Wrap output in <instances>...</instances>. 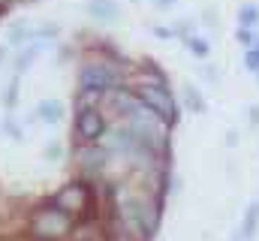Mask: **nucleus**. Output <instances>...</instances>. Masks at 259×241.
<instances>
[{
    "label": "nucleus",
    "instance_id": "nucleus-1",
    "mask_svg": "<svg viewBox=\"0 0 259 241\" xmlns=\"http://www.w3.org/2000/svg\"><path fill=\"white\" fill-rule=\"evenodd\" d=\"M118 217L130 226V232L139 235L142 241L151 238V235L157 232V205H154L148 196H136V193L121 196V202H118Z\"/></svg>",
    "mask_w": 259,
    "mask_h": 241
},
{
    "label": "nucleus",
    "instance_id": "nucleus-2",
    "mask_svg": "<svg viewBox=\"0 0 259 241\" xmlns=\"http://www.w3.org/2000/svg\"><path fill=\"white\" fill-rule=\"evenodd\" d=\"M72 226H75V217L69 211H64L61 205H55V202L42 205L30 217V235L36 241H61L72 232Z\"/></svg>",
    "mask_w": 259,
    "mask_h": 241
},
{
    "label": "nucleus",
    "instance_id": "nucleus-3",
    "mask_svg": "<svg viewBox=\"0 0 259 241\" xmlns=\"http://www.w3.org/2000/svg\"><path fill=\"white\" fill-rule=\"evenodd\" d=\"M136 94H139L142 106H148L151 112H157V115L166 120L169 127H175V124H178V103H175L172 91H169L163 82H148V85H142Z\"/></svg>",
    "mask_w": 259,
    "mask_h": 241
},
{
    "label": "nucleus",
    "instance_id": "nucleus-4",
    "mask_svg": "<svg viewBox=\"0 0 259 241\" xmlns=\"http://www.w3.org/2000/svg\"><path fill=\"white\" fill-rule=\"evenodd\" d=\"M121 75L112 63H84L78 69V91H94V94H106V91H118Z\"/></svg>",
    "mask_w": 259,
    "mask_h": 241
},
{
    "label": "nucleus",
    "instance_id": "nucleus-5",
    "mask_svg": "<svg viewBox=\"0 0 259 241\" xmlns=\"http://www.w3.org/2000/svg\"><path fill=\"white\" fill-rule=\"evenodd\" d=\"M106 133H109V124H106V118H103L100 109H94V106H78V115H75V136H78L84 145L100 142Z\"/></svg>",
    "mask_w": 259,
    "mask_h": 241
},
{
    "label": "nucleus",
    "instance_id": "nucleus-6",
    "mask_svg": "<svg viewBox=\"0 0 259 241\" xmlns=\"http://www.w3.org/2000/svg\"><path fill=\"white\" fill-rule=\"evenodd\" d=\"M55 205H61L64 211H69L75 220H78V214H84V208H88V202H91V193H88V184H81V181H72V184H66L64 190L52 199Z\"/></svg>",
    "mask_w": 259,
    "mask_h": 241
},
{
    "label": "nucleus",
    "instance_id": "nucleus-7",
    "mask_svg": "<svg viewBox=\"0 0 259 241\" xmlns=\"http://www.w3.org/2000/svg\"><path fill=\"white\" fill-rule=\"evenodd\" d=\"M88 12H91V18H97L103 24H112V21L121 18V6L115 0H91L88 3Z\"/></svg>",
    "mask_w": 259,
    "mask_h": 241
},
{
    "label": "nucleus",
    "instance_id": "nucleus-8",
    "mask_svg": "<svg viewBox=\"0 0 259 241\" xmlns=\"http://www.w3.org/2000/svg\"><path fill=\"white\" fill-rule=\"evenodd\" d=\"M36 115L42 118V124H61V118H64V106H61L58 100H42V103L36 106Z\"/></svg>",
    "mask_w": 259,
    "mask_h": 241
},
{
    "label": "nucleus",
    "instance_id": "nucleus-9",
    "mask_svg": "<svg viewBox=\"0 0 259 241\" xmlns=\"http://www.w3.org/2000/svg\"><path fill=\"white\" fill-rule=\"evenodd\" d=\"M256 226H259V199H256V202H250V205H247V211H244L241 238H244V241H253V235H256Z\"/></svg>",
    "mask_w": 259,
    "mask_h": 241
},
{
    "label": "nucleus",
    "instance_id": "nucleus-10",
    "mask_svg": "<svg viewBox=\"0 0 259 241\" xmlns=\"http://www.w3.org/2000/svg\"><path fill=\"white\" fill-rule=\"evenodd\" d=\"M238 24L241 27H259V6L256 3H244L238 9Z\"/></svg>",
    "mask_w": 259,
    "mask_h": 241
},
{
    "label": "nucleus",
    "instance_id": "nucleus-11",
    "mask_svg": "<svg viewBox=\"0 0 259 241\" xmlns=\"http://www.w3.org/2000/svg\"><path fill=\"white\" fill-rule=\"evenodd\" d=\"M39 52H42V43H30V46H27V49H24V52L18 55V60H15V72H21V69H24V66H27L30 60L39 55Z\"/></svg>",
    "mask_w": 259,
    "mask_h": 241
},
{
    "label": "nucleus",
    "instance_id": "nucleus-12",
    "mask_svg": "<svg viewBox=\"0 0 259 241\" xmlns=\"http://www.w3.org/2000/svg\"><path fill=\"white\" fill-rule=\"evenodd\" d=\"M184 43H187V49H190V55H193V58H208V52H211L208 39H199V36H193V33H190Z\"/></svg>",
    "mask_w": 259,
    "mask_h": 241
},
{
    "label": "nucleus",
    "instance_id": "nucleus-13",
    "mask_svg": "<svg viewBox=\"0 0 259 241\" xmlns=\"http://www.w3.org/2000/svg\"><path fill=\"white\" fill-rule=\"evenodd\" d=\"M18 82H21V72H15L12 75V85L3 91V106L6 109H15V103H18Z\"/></svg>",
    "mask_w": 259,
    "mask_h": 241
},
{
    "label": "nucleus",
    "instance_id": "nucleus-14",
    "mask_svg": "<svg viewBox=\"0 0 259 241\" xmlns=\"http://www.w3.org/2000/svg\"><path fill=\"white\" fill-rule=\"evenodd\" d=\"M184 100H187L190 112H202L205 109V103H202V97H199V91H196L193 85H184Z\"/></svg>",
    "mask_w": 259,
    "mask_h": 241
},
{
    "label": "nucleus",
    "instance_id": "nucleus-15",
    "mask_svg": "<svg viewBox=\"0 0 259 241\" xmlns=\"http://www.w3.org/2000/svg\"><path fill=\"white\" fill-rule=\"evenodd\" d=\"M244 66H247L250 72H259V43L244 52Z\"/></svg>",
    "mask_w": 259,
    "mask_h": 241
},
{
    "label": "nucleus",
    "instance_id": "nucleus-16",
    "mask_svg": "<svg viewBox=\"0 0 259 241\" xmlns=\"http://www.w3.org/2000/svg\"><path fill=\"white\" fill-rule=\"evenodd\" d=\"M238 43H244L247 49H250V46H256V43H259L256 27H238Z\"/></svg>",
    "mask_w": 259,
    "mask_h": 241
},
{
    "label": "nucleus",
    "instance_id": "nucleus-17",
    "mask_svg": "<svg viewBox=\"0 0 259 241\" xmlns=\"http://www.w3.org/2000/svg\"><path fill=\"white\" fill-rule=\"evenodd\" d=\"M64 154V148H61V142H49V148H46V160H58Z\"/></svg>",
    "mask_w": 259,
    "mask_h": 241
},
{
    "label": "nucleus",
    "instance_id": "nucleus-18",
    "mask_svg": "<svg viewBox=\"0 0 259 241\" xmlns=\"http://www.w3.org/2000/svg\"><path fill=\"white\" fill-rule=\"evenodd\" d=\"M6 130H9V133H12V136H15V139H21V130H18V127H15V124H12V120H6Z\"/></svg>",
    "mask_w": 259,
    "mask_h": 241
},
{
    "label": "nucleus",
    "instance_id": "nucleus-19",
    "mask_svg": "<svg viewBox=\"0 0 259 241\" xmlns=\"http://www.w3.org/2000/svg\"><path fill=\"white\" fill-rule=\"evenodd\" d=\"M154 3H157V6H160V9H169V6H172V3H175V0H154Z\"/></svg>",
    "mask_w": 259,
    "mask_h": 241
},
{
    "label": "nucleus",
    "instance_id": "nucleus-20",
    "mask_svg": "<svg viewBox=\"0 0 259 241\" xmlns=\"http://www.w3.org/2000/svg\"><path fill=\"white\" fill-rule=\"evenodd\" d=\"M250 118H253V124H259V106H253V109H250Z\"/></svg>",
    "mask_w": 259,
    "mask_h": 241
},
{
    "label": "nucleus",
    "instance_id": "nucleus-21",
    "mask_svg": "<svg viewBox=\"0 0 259 241\" xmlns=\"http://www.w3.org/2000/svg\"><path fill=\"white\" fill-rule=\"evenodd\" d=\"M3 58H6V49H3V46H0V63H3Z\"/></svg>",
    "mask_w": 259,
    "mask_h": 241
}]
</instances>
